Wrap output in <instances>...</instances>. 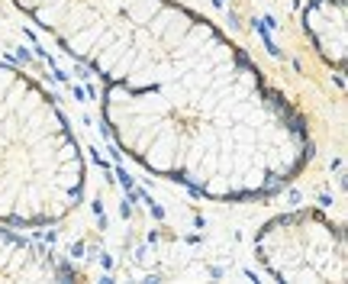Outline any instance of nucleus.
Instances as JSON below:
<instances>
[{"mask_svg": "<svg viewBox=\"0 0 348 284\" xmlns=\"http://www.w3.org/2000/svg\"><path fill=\"white\" fill-rule=\"evenodd\" d=\"M303 32L313 52L342 78L348 55V0H310L303 6Z\"/></svg>", "mask_w": 348, "mask_h": 284, "instance_id": "5", "label": "nucleus"}, {"mask_svg": "<svg viewBox=\"0 0 348 284\" xmlns=\"http://www.w3.org/2000/svg\"><path fill=\"white\" fill-rule=\"evenodd\" d=\"M84 181L81 145L52 94L0 62V223L55 226L78 210Z\"/></svg>", "mask_w": 348, "mask_h": 284, "instance_id": "2", "label": "nucleus"}, {"mask_svg": "<svg viewBox=\"0 0 348 284\" xmlns=\"http://www.w3.org/2000/svg\"><path fill=\"white\" fill-rule=\"evenodd\" d=\"M100 78L113 142L216 204L268 200L303 174L306 113L245 49L177 0H13Z\"/></svg>", "mask_w": 348, "mask_h": 284, "instance_id": "1", "label": "nucleus"}, {"mask_svg": "<svg viewBox=\"0 0 348 284\" xmlns=\"http://www.w3.org/2000/svg\"><path fill=\"white\" fill-rule=\"evenodd\" d=\"M81 272L19 226L0 223V281H74Z\"/></svg>", "mask_w": 348, "mask_h": 284, "instance_id": "4", "label": "nucleus"}, {"mask_svg": "<svg viewBox=\"0 0 348 284\" xmlns=\"http://www.w3.org/2000/svg\"><path fill=\"white\" fill-rule=\"evenodd\" d=\"M255 262L274 281H332L348 278L345 229L316 207L271 216L255 233Z\"/></svg>", "mask_w": 348, "mask_h": 284, "instance_id": "3", "label": "nucleus"}]
</instances>
